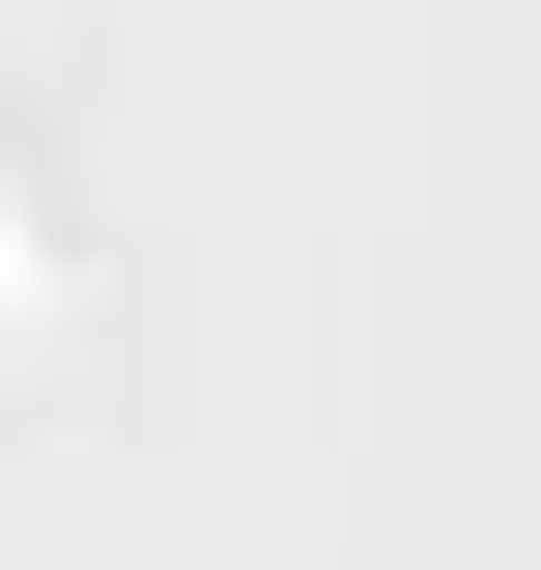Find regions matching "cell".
I'll use <instances>...</instances> for the list:
<instances>
[{"label": "cell", "mask_w": 541, "mask_h": 570, "mask_svg": "<svg viewBox=\"0 0 541 570\" xmlns=\"http://www.w3.org/2000/svg\"><path fill=\"white\" fill-rule=\"evenodd\" d=\"M0 285H29V171H0Z\"/></svg>", "instance_id": "obj_1"}]
</instances>
